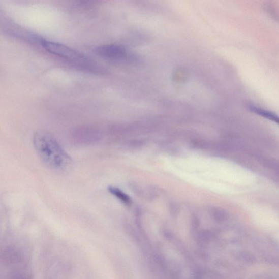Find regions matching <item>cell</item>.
Listing matches in <instances>:
<instances>
[{
  "instance_id": "1",
  "label": "cell",
  "mask_w": 279,
  "mask_h": 279,
  "mask_svg": "<svg viewBox=\"0 0 279 279\" xmlns=\"http://www.w3.org/2000/svg\"><path fill=\"white\" fill-rule=\"evenodd\" d=\"M33 145L40 160L49 169L61 172L69 169L71 167V157L49 132L45 130L36 131L33 137Z\"/></svg>"
},
{
  "instance_id": "2",
  "label": "cell",
  "mask_w": 279,
  "mask_h": 279,
  "mask_svg": "<svg viewBox=\"0 0 279 279\" xmlns=\"http://www.w3.org/2000/svg\"><path fill=\"white\" fill-rule=\"evenodd\" d=\"M40 45L49 53L77 64H88L89 59L84 54L64 44L42 39Z\"/></svg>"
},
{
  "instance_id": "3",
  "label": "cell",
  "mask_w": 279,
  "mask_h": 279,
  "mask_svg": "<svg viewBox=\"0 0 279 279\" xmlns=\"http://www.w3.org/2000/svg\"><path fill=\"white\" fill-rule=\"evenodd\" d=\"M96 54L100 57L109 60H120L126 57L125 48L118 44H106L100 45L95 49Z\"/></svg>"
},
{
  "instance_id": "4",
  "label": "cell",
  "mask_w": 279,
  "mask_h": 279,
  "mask_svg": "<svg viewBox=\"0 0 279 279\" xmlns=\"http://www.w3.org/2000/svg\"><path fill=\"white\" fill-rule=\"evenodd\" d=\"M108 191L112 195L115 196L120 201L122 202L126 205H130L131 203V198L123 191L119 190L118 188L109 186L108 188Z\"/></svg>"
},
{
  "instance_id": "5",
  "label": "cell",
  "mask_w": 279,
  "mask_h": 279,
  "mask_svg": "<svg viewBox=\"0 0 279 279\" xmlns=\"http://www.w3.org/2000/svg\"><path fill=\"white\" fill-rule=\"evenodd\" d=\"M250 110L256 113V114L273 120V121L279 125V117L272 114V113L254 106L250 107Z\"/></svg>"
},
{
  "instance_id": "6",
  "label": "cell",
  "mask_w": 279,
  "mask_h": 279,
  "mask_svg": "<svg viewBox=\"0 0 279 279\" xmlns=\"http://www.w3.org/2000/svg\"><path fill=\"white\" fill-rule=\"evenodd\" d=\"M213 214L216 220L219 221H224L226 220H227L228 218L227 214L222 210H215Z\"/></svg>"
},
{
  "instance_id": "7",
  "label": "cell",
  "mask_w": 279,
  "mask_h": 279,
  "mask_svg": "<svg viewBox=\"0 0 279 279\" xmlns=\"http://www.w3.org/2000/svg\"><path fill=\"white\" fill-rule=\"evenodd\" d=\"M240 257L244 261L248 263H253L255 261V259L253 255L248 253H245V252L242 253V254H240Z\"/></svg>"
},
{
  "instance_id": "8",
  "label": "cell",
  "mask_w": 279,
  "mask_h": 279,
  "mask_svg": "<svg viewBox=\"0 0 279 279\" xmlns=\"http://www.w3.org/2000/svg\"><path fill=\"white\" fill-rule=\"evenodd\" d=\"M79 2L82 4H90L97 1V0H78Z\"/></svg>"
}]
</instances>
